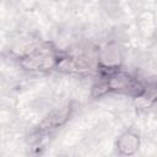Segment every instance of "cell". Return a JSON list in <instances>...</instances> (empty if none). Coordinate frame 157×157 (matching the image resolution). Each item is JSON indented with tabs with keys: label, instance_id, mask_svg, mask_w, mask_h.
I'll use <instances>...</instances> for the list:
<instances>
[{
	"label": "cell",
	"instance_id": "6da1fadb",
	"mask_svg": "<svg viewBox=\"0 0 157 157\" xmlns=\"http://www.w3.org/2000/svg\"><path fill=\"white\" fill-rule=\"evenodd\" d=\"M25 67L29 70H39V71H45L56 67L58 64V58L49 52H36L26 58H23L21 63Z\"/></svg>",
	"mask_w": 157,
	"mask_h": 157
},
{
	"label": "cell",
	"instance_id": "7a4b0ae2",
	"mask_svg": "<svg viewBox=\"0 0 157 157\" xmlns=\"http://www.w3.org/2000/svg\"><path fill=\"white\" fill-rule=\"evenodd\" d=\"M140 144H141L140 136L131 130H126L123 134H120L119 137L117 139L115 148L119 155L130 156V155H134L139 150Z\"/></svg>",
	"mask_w": 157,
	"mask_h": 157
},
{
	"label": "cell",
	"instance_id": "3957f363",
	"mask_svg": "<svg viewBox=\"0 0 157 157\" xmlns=\"http://www.w3.org/2000/svg\"><path fill=\"white\" fill-rule=\"evenodd\" d=\"M69 114H70V108H61L60 110H56L50 117H48L43 121V125L47 124L48 128H56L69 118Z\"/></svg>",
	"mask_w": 157,
	"mask_h": 157
}]
</instances>
